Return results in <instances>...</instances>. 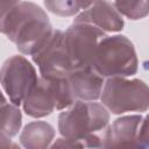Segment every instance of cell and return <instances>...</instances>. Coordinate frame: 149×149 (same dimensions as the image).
<instances>
[{"label": "cell", "instance_id": "6da1fadb", "mask_svg": "<svg viewBox=\"0 0 149 149\" xmlns=\"http://www.w3.org/2000/svg\"><path fill=\"white\" fill-rule=\"evenodd\" d=\"M0 9L1 33L23 55H35L54 33L45 12L34 2L0 1Z\"/></svg>", "mask_w": 149, "mask_h": 149}, {"label": "cell", "instance_id": "7a4b0ae2", "mask_svg": "<svg viewBox=\"0 0 149 149\" xmlns=\"http://www.w3.org/2000/svg\"><path fill=\"white\" fill-rule=\"evenodd\" d=\"M92 68L104 78H126L137 71L133 43L122 35L104 37L95 51Z\"/></svg>", "mask_w": 149, "mask_h": 149}, {"label": "cell", "instance_id": "3957f363", "mask_svg": "<svg viewBox=\"0 0 149 149\" xmlns=\"http://www.w3.org/2000/svg\"><path fill=\"white\" fill-rule=\"evenodd\" d=\"M107 108L95 101H76L58 116V130L65 139L83 140L101 134L108 127Z\"/></svg>", "mask_w": 149, "mask_h": 149}, {"label": "cell", "instance_id": "277c9868", "mask_svg": "<svg viewBox=\"0 0 149 149\" xmlns=\"http://www.w3.org/2000/svg\"><path fill=\"white\" fill-rule=\"evenodd\" d=\"M76 102L68 78L47 79L40 77L23 100L24 112L33 118H43L55 109L71 107Z\"/></svg>", "mask_w": 149, "mask_h": 149}, {"label": "cell", "instance_id": "5b68a950", "mask_svg": "<svg viewBox=\"0 0 149 149\" xmlns=\"http://www.w3.org/2000/svg\"><path fill=\"white\" fill-rule=\"evenodd\" d=\"M100 99L113 114L144 112L149 108V86L140 79L108 78Z\"/></svg>", "mask_w": 149, "mask_h": 149}, {"label": "cell", "instance_id": "8992f818", "mask_svg": "<svg viewBox=\"0 0 149 149\" xmlns=\"http://www.w3.org/2000/svg\"><path fill=\"white\" fill-rule=\"evenodd\" d=\"M104 37L106 35L99 28L90 23L73 21L64 31L65 48L72 71L92 66L97 48Z\"/></svg>", "mask_w": 149, "mask_h": 149}, {"label": "cell", "instance_id": "52a82bcc", "mask_svg": "<svg viewBox=\"0 0 149 149\" xmlns=\"http://www.w3.org/2000/svg\"><path fill=\"white\" fill-rule=\"evenodd\" d=\"M38 78L35 68L23 56H12L1 68L2 88L8 95L9 101L15 106L23 104V100Z\"/></svg>", "mask_w": 149, "mask_h": 149}, {"label": "cell", "instance_id": "ba28073f", "mask_svg": "<svg viewBox=\"0 0 149 149\" xmlns=\"http://www.w3.org/2000/svg\"><path fill=\"white\" fill-rule=\"evenodd\" d=\"M33 61L38 66L41 77L47 79L68 78L72 72V66L65 48L64 31L54 30L45 45L33 55Z\"/></svg>", "mask_w": 149, "mask_h": 149}, {"label": "cell", "instance_id": "9c48e42d", "mask_svg": "<svg viewBox=\"0 0 149 149\" xmlns=\"http://www.w3.org/2000/svg\"><path fill=\"white\" fill-rule=\"evenodd\" d=\"M141 115L116 119L104 133V149H143L139 140Z\"/></svg>", "mask_w": 149, "mask_h": 149}, {"label": "cell", "instance_id": "30bf717a", "mask_svg": "<svg viewBox=\"0 0 149 149\" xmlns=\"http://www.w3.org/2000/svg\"><path fill=\"white\" fill-rule=\"evenodd\" d=\"M74 21L90 23L104 33L119 31L123 27L121 14L118 12L114 3L107 1H93L86 9L80 12Z\"/></svg>", "mask_w": 149, "mask_h": 149}, {"label": "cell", "instance_id": "8fae6325", "mask_svg": "<svg viewBox=\"0 0 149 149\" xmlns=\"http://www.w3.org/2000/svg\"><path fill=\"white\" fill-rule=\"evenodd\" d=\"M68 80L76 101H95L105 86V78L92 66L72 71Z\"/></svg>", "mask_w": 149, "mask_h": 149}, {"label": "cell", "instance_id": "7c38bea8", "mask_svg": "<svg viewBox=\"0 0 149 149\" xmlns=\"http://www.w3.org/2000/svg\"><path fill=\"white\" fill-rule=\"evenodd\" d=\"M55 136V129L44 121L28 123L21 133L20 142L26 149H49Z\"/></svg>", "mask_w": 149, "mask_h": 149}, {"label": "cell", "instance_id": "4fadbf2b", "mask_svg": "<svg viewBox=\"0 0 149 149\" xmlns=\"http://www.w3.org/2000/svg\"><path fill=\"white\" fill-rule=\"evenodd\" d=\"M21 112L17 106L12 102H6L5 95H2L1 102V134L8 137L15 136L21 127Z\"/></svg>", "mask_w": 149, "mask_h": 149}, {"label": "cell", "instance_id": "5bb4252c", "mask_svg": "<svg viewBox=\"0 0 149 149\" xmlns=\"http://www.w3.org/2000/svg\"><path fill=\"white\" fill-rule=\"evenodd\" d=\"M92 2L85 1H44V6L51 13L59 16H70L83 12Z\"/></svg>", "mask_w": 149, "mask_h": 149}, {"label": "cell", "instance_id": "9a60e30c", "mask_svg": "<svg viewBox=\"0 0 149 149\" xmlns=\"http://www.w3.org/2000/svg\"><path fill=\"white\" fill-rule=\"evenodd\" d=\"M113 3L120 14L132 20H139L149 14V1H118Z\"/></svg>", "mask_w": 149, "mask_h": 149}, {"label": "cell", "instance_id": "2e32d148", "mask_svg": "<svg viewBox=\"0 0 149 149\" xmlns=\"http://www.w3.org/2000/svg\"><path fill=\"white\" fill-rule=\"evenodd\" d=\"M139 140L143 149H149V115H147L141 122Z\"/></svg>", "mask_w": 149, "mask_h": 149}, {"label": "cell", "instance_id": "e0dca14e", "mask_svg": "<svg viewBox=\"0 0 149 149\" xmlns=\"http://www.w3.org/2000/svg\"><path fill=\"white\" fill-rule=\"evenodd\" d=\"M1 149H21L16 143H13L8 136L1 134Z\"/></svg>", "mask_w": 149, "mask_h": 149}, {"label": "cell", "instance_id": "ac0fdd59", "mask_svg": "<svg viewBox=\"0 0 149 149\" xmlns=\"http://www.w3.org/2000/svg\"><path fill=\"white\" fill-rule=\"evenodd\" d=\"M86 149H104V146H102V147H93V148H86Z\"/></svg>", "mask_w": 149, "mask_h": 149}]
</instances>
